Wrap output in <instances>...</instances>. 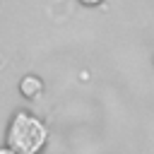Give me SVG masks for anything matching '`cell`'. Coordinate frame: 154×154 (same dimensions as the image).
Wrapping results in <instances>:
<instances>
[{
  "label": "cell",
  "instance_id": "obj_1",
  "mask_svg": "<svg viewBox=\"0 0 154 154\" xmlns=\"http://www.w3.org/2000/svg\"><path fill=\"white\" fill-rule=\"evenodd\" d=\"M5 140L7 147H12L17 154H41L48 142V128L38 116L29 111H17L7 125Z\"/></svg>",
  "mask_w": 154,
  "mask_h": 154
},
{
  "label": "cell",
  "instance_id": "obj_2",
  "mask_svg": "<svg viewBox=\"0 0 154 154\" xmlns=\"http://www.w3.org/2000/svg\"><path fill=\"white\" fill-rule=\"evenodd\" d=\"M19 94L24 99H38L43 94V79L36 75H24L19 79Z\"/></svg>",
  "mask_w": 154,
  "mask_h": 154
},
{
  "label": "cell",
  "instance_id": "obj_3",
  "mask_svg": "<svg viewBox=\"0 0 154 154\" xmlns=\"http://www.w3.org/2000/svg\"><path fill=\"white\" fill-rule=\"evenodd\" d=\"M79 2H82L84 7H99V5L103 2V0H79Z\"/></svg>",
  "mask_w": 154,
  "mask_h": 154
},
{
  "label": "cell",
  "instance_id": "obj_4",
  "mask_svg": "<svg viewBox=\"0 0 154 154\" xmlns=\"http://www.w3.org/2000/svg\"><path fill=\"white\" fill-rule=\"evenodd\" d=\"M0 154H17V152H14L12 147H7V144H5V147H0Z\"/></svg>",
  "mask_w": 154,
  "mask_h": 154
}]
</instances>
